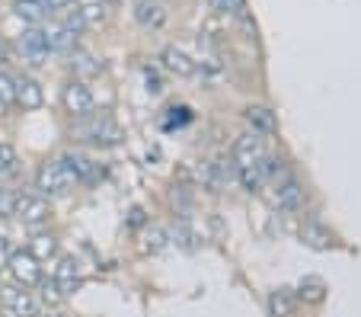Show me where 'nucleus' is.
<instances>
[{"label": "nucleus", "instance_id": "nucleus-5", "mask_svg": "<svg viewBox=\"0 0 361 317\" xmlns=\"http://www.w3.org/2000/svg\"><path fill=\"white\" fill-rule=\"evenodd\" d=\"M61 100H64V109H68L74 119H87V116H93L96 100H93V93H90V87H87L83 80H71L68 87H64Z\"/></svg>", "mask_w": 361, "mask_h": 317}, {"label": "nucleus", "instance_id": "nucleus-10", "mask_svg": "<svg viewBox=\"0 0 361 317\" xmlns=\"http://www.w3.org/2000/svg\"><path fill=\"white\" fill-rule=\"evenodd\" d=\"M16 103L29 112L42 109V103H45V90H42V83L32 80V77H16Z\"/></svg>", "mask_w": 361, "mask_h": 317}, {"label": "nucleus", "instance_id": "nucleus-20", "mask_svg": "<svg viewBox=\"0 0 361 317\" xmlns=\"http://www.w3.org/2000/svg\"><path fill=\"white\" fill-rule=\"evenodd\" d=\"M71 68H74L80 77H93L102 71V64L96 61L93 55H87V52H74V55H71Z\"/></svg>", "mask_w": 361, "mask_h": 317}, {"label": "nucleus", "instance_id": "nucleus-29", "mask_svg": "<svg viewBox=\"0 0 361 317\" xmlns=\"http://www.w3.org/2000/svg\"><path fill=\"white\" fill-rule=\"evenodd\" d=\"M10 253H13V247H10V237H4V234H0V269H7Z\"/></svg>", "mask_w": 361, "mask_h": 317}, {"label": "nucleus", "instance_id": "nucleus-21", "mask_svg": "<svg viewBox=\"0 0 361 317\" xmlns=\"http://www.w3.org/2000/svg\"><path fill=\"white\" fill-rule=\"evenodd\" d=\"M300 241H307L310 244V247H329V231H323L320 225H314V221H310V225H304V228H300Z\"/></svg>", "mask_w": 361, "mask_h": 317}, {"label": "nucleus", "instance_id": "nucleus-6", "mask_svg": "<svg viewBox=\"0 0 361 317\" xmlns=\"http://www.w3.org/2000/svg\"><path fill=\"white\" fill-rule=\"evenodd\" d=\"M0 308L7 317H39V301L26 289H4L0 292Z\"/></svg>", "mask_w": 361, "mask_h": 317}, {"label": "nucleus", "instance_id": "nucleus-9", "mask_svg": "<svg viewBox=\"0 0 361 317\" xmlns=\"http://www.w3.org/2000/svg\"><path fill=\"white\" fill-rule=\"evenodd\" d=\"M45 32V42H48V52H74L77 45V32L68 26V23H51V26L42 29Z\"/></svg>", "mask_w": 361, "mask_h": 317}, {"label": "nucleus", "instance_id": "nucleus-28", "mask_svg": "<svg viewBox=\"0 0 361 317\" xmlns=\"http://www.w3.org/2000/svg\"><path fill=\"white\" fill-rule=\"evenodd\" d=\"M164 241H166V234H164V231L154 228V231L147 234V244H144V250H150V253H157V250H164Z\"/></svg>", "mask_w": 361, "mask_h": 317}, {"label": "nucleus", "instance_id": "nucleus-25", "mask_svg": "<svg viewBox=\"0 0 361 317\" xmlns=\"http://www.w3.org/2000/svg\"><path fill=\"white\" fill-rule=\"evenodd\" d=\"M170 237H173V244H179L183 250H195V244H192L195 237H192V231H189V228H183V225H179V228H173V231H170Z\"/></svg>", "mask_w": 361, "mask_h": 317}, {"label": "nucleus", "instance_id": "nucleus-1", "mask_svg": "<svg viewBox=\"0 0 361 317\" xmlns=\"http://www.w3.org/2000/svg\"><path fill=\"white\" fill-rule=\"evenodd\" d=\"M74 186H80V179H77L71 154L55 157V160H45V164L39 167V173H35V189H39V196H45V199L48 196H64Z\"/></svg>", "mask_w": 361, "mask_h": 317}, {"label": "nucleus", "instance_id": "nucleus-12", "mask_svg": "<svg viewBox=\"0 0 361 317\" xmlns=\"http://www.w3.org/2000/svg\"><path fill=\"white\" fill-rule=\"evenodd\" d=\"M202 179L214 189V193H221L231 179H237V167H233V160H214V164H208L202 170Z\"/></svg>", "mask_w": 361, "mask_h": 317}, {"label": "nucleus", "instance_id": "nucleus-32", "mask_svg": "<svg viewBox=\"0 0 361 317\" xmlns=\"http://www.w3.org/2000/svg\"><path fill=\"white\" fill-rule=\"evenodd\" d=\"M45 317H64V314H58V311H51V314H45Z\"/></svg>", "mask_w": 361, "mask_h": 317}, {"label": "nucleus", "instance_id": "nucleus-7", "mask_svg": "<svg viewBox=\"0 0 361 317\" xmlns=\"http://www.w3.org/2000/svg\"><path fill=\"white\" fill-rule=\"evenodd\" d=\"M20 55H23V61H29V64H45V58H48V42H45V32H42L39 26H32V29H26V32L20 35Z\"/></svg>", "mask_w": 361, "mask_h": 317}, {"label": "nucleus", "instance_id": "nucleus-11", "mask_svg": "<svg viewBox=\"0 0 361 317\" xmlns=\"http://www.w3.org/2000/svg\"><path fill=\"white\" fill-rule=\"evenodd\" d=\"M51 279L58 282V289H61V295H64V298L74 295V292L80 289V282H83V279H80V263H77L74 256H64L61 266H58V273H55Z\"/></svg>", "mask_w": 361, "mask_h": 317}, {"label": "nucleus", "instance_id": "nucleus-19", "mask_svg": "<svg viewBox=\"0 0 361 317\" xmlns=\"http://www.w3.org/2000/svg\"><path fill=\"white\" fill-rule=\"evenodd\" d=\"M269 311H272V317H291L294 311V298L288 289H279L269 295Z\"/></svg>", "mask_w": 361, "mask_h": 317}, {"label": "nucleus", "instance_id": "nucleus-33", "mask_svg": "<svg viewBox=\"0 0 361 317\" xmlns=\"http://www.w3.org/2000/svg\"><path fill=\"white\" fill-rule=\"evenodd\" d=\"M106 4H122V0H106Z\"/></svg>", "mask_w": 361, "mask_h": 317}, {"label": "nucleus", "instance_id": "nucleus-8", "mask_svg": "<svg viewBox=\"0 0 361 317\" xmlns=\"http://www.w3.org/2000/svg\"><path fill=\"white\" fill-rule=\"evenodd\" d=\"M300 202H304V186H300L294 177H285L275 183L272 205L279 208V212H294V208H300Z\"/></svg>", "mask_w": 361, "mask_h": 317}, {"label": "nucleus", "instance_id": "nucleus-14", "mask_svg": "<svg viewBox=\"0 0 361 317\" xmlns=\"http://www.w3.org/2000/svg\"><path fill=\"white\" fill-rule=\"evenodd\" d=\"M262 157H266V151H262L259 135H243V138L233 145V167L256 164V160H262Z\"/></svg>", "mask_w": 361, "mask_h": 317}, {"label": "nucleus", "instance_id": "nucleus-30", "mask_svg": "<svg viewBox=\"0 0 361 317\" xmlns=\"http://www.w3.org/2000/svg\"><path fill=\"white\" fill-rule=\"evenodd\" d=\"M77 0H48V7L51 10H61V7H74Z\"/></svg>", "mask_w": 361, "mask_h": 317}, {"label": "nucleus", "instance_id": "nucleus-31", "mask_svg": "<svg viewBox=\"0 0 361 317\" xmlns=\"http://www.w3.org/2000/svg\"><path fill=\"white\" fill-rule=\"evenodd\" d=\"M4 112H7V103H0V116H4Z\"/></svg>", "mask_w": 361, "mask_h": 317}, {"label": "nucleus", "instance_id": "nucleus-18", "mask_svg": "<svg viewBox=\"0 0 361 317\" xmlns=\"http://www.w3.org/2000/svg\"><path fill=\"white\" fill-rule=\"evenodd\" d=\"M29 253H32L39 263L51 260V256L58 253V237L55 234H35L32 244H29Z\"/></svg>", "mask_w": 361, "mask_h": 317}, {"label": "nucleus", "instance_id": "nucleus-23", "mask_svg": "<svg viewBox=\"0 0 361 317\" xmlns=\"http://www.w3.org/2000/svg\"><path fill=\"white\" fill-rule=\"evenodd\" d=\"M39 289H42V301H45V304H61L64 301V295H61V289H58L55 279H45V276H42L39 279Z\"/></svg>", "mask_w": 361, "mask_h": 317}, {"label": "nucleus", "instance_id": "nucleus-22", "mask_svg": "<svg viewBox=\"0 0 361 317\" xmlns=\"http://www.w3.org/2000/svg\"><path fill=\"white\" fill-rule=\"evenodd\" d=\"M16 202H20V193L10 186H0V218H16Z\"/></svg>", "mask_w": 361, "mask_h": 317}, {"label": "nucleus", "instance_id": "nucleus-24", "mask_svg": "<svg viewBox=\"0 0 361 317\" xmlns=\"http://www.w3.org/2000/svg\"><path fill=\"white\" fill-rule=\"evenodd\" d=\"M300 292H304L307 301H320L323 292H326V285H323L320 279H304V282H300Z\"/></svg>", "mask_w": 361, "mask_h": 317}, {"label": "nucleus", "instance_id": "nucleus-15", "mask_svg": "<svg viewBox=\"0 0 361 317\" xmlns=\"http://www.w3.org/2000/svg\"><path fill=\"white\" fill-rule=\"evenodd\" d=\"M246 122L252 125V135H275L279 131V119L266 106H250L246 109Z\"/></svg>", "mask_w": 361, "mask_h": 317}, {"label": "nucleus", "instance_id": "nucleus-17", "mask_svg": "<svg viewBox=\"0 0 361 317\" xmlns=\"http://www.w3.org/2000/svg\"><path fill=\"white\" fill-rule=\"evenodd\" d=\"M48 13H51L48 0H16V16L26 20V23H32V26H39Z\"/></svg>", "mask_w": 361, "mask_h": 317}, {"label": "nucleus", "instance_id": "nucleus-27", "mask_svg": "<svg viewBox=\"0 0 361 317\" xmlns=\"http://www.w3.org/2000/svg\"><path fill=\"white\" fill-rule=\"evenodd\" d=\"M13 164H16V148H13V145H4V141H0V173L10 170Z\"/></svg>", "mask_w": 361, "mask_h": 317}, {"label": "nucleus", "instance_id": "nucleus-13", "mask_svg": "<svg viewBox=\"0 0 361 317\" xmlns=\"http://www.w3.org/2000/svg\"><path fill=\"white\" fill-rule=\"evenodd\" d=\"M135 20L144 29H160L166 23V7L160 0H137L135 4Z\"/></svg>", "mask_w": 361, "mask_h": 317}, {"label": "nucleus", "instance_id": "nucleus-3", "mask_svg": "<svg viewBox=\"0 0 361 317\" xmlns=\"http://www.w3.org/2000/svg\"><path fill=\"white\" fill-rule=\"evenodd\" d=\"M7 269L13 273V279L20 282V289H32V285H39V279H42V266L29 250H13Z\"/></svg>", "mask_w": 361, "mask_h": 317}, {"label": "nucleus", "instance_id": "nucleus-2", "mask_svg": "<svg viewBox=\"0 0 361 317\" xmlns=\"http://www.w3.org/2000/svg\"><path fill=\"white\" fill-rule=\"evenodd\" d=\"M71 135H77V141H90V145H99V148L122 145V138H125V131L109 116H96V112L87 119H77Z\"/></svg>", "mask_w": 361, "mask_h": 317}, {"label": "nucleus", "instance_id": "nucleus-16", "mask_svg": "<svg viewBox=\"0 0 361 317\" xmlns=\"http://www.w3.org/2000/svg\"><path fill=\"white\" fill-rule=\"evenodd\" d=\"M164 68L173 71L176 77H192L195 74V61H192L183 49H176V45H170V49L164 52Z\"/></svg>", "mask_w": 361, "mask_h": 317}, {"label": "nucleus", "instance_id": "nucleus-26", "mask_svg": "<svg viewBox=\"0 0 361 317\" xmlns=\"http://www.w3.org/2000/svg\"><path fill=\"white\" fill-rule=\"evenodd\" d=\"M212 7L218 10V13H243L246 0H212Z\"/></svg>", "mask_w": 361, "mask_h": 317}, {"label": "nucleus", "instance_id": "nucleus-4", "mask_svg": "<svg viewBox=\"0 0 361 317\" xmlns=\"http://www.w3.org/2000/svg\"><path fill=\"white\" fill-rule=\"evenodd\" d=\"M16 218L23 221V225H29V228H39V225H45L48 218H51V202L45 199V196L39 193H29L23 196L20 193V202H16Z\"/></svg>", "mask_w": 361, "mask_h": 317}]
</instances>
